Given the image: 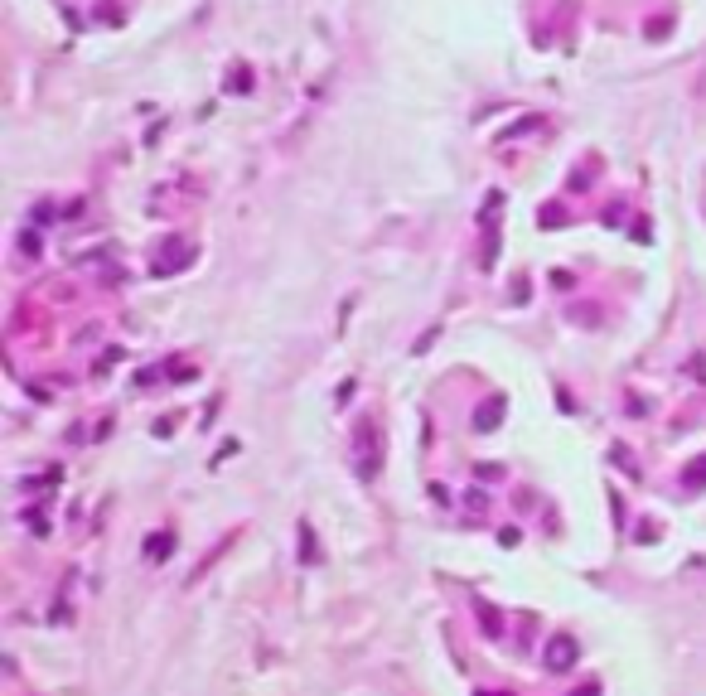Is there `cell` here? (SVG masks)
I'll return each instance as SVG.
<instances>
[{"label":"cell","mask_w":706,"mask_h":696,"mask_svg":"<svg viewBox=\"0 0 706 696\" xmlns=\"http://www.w3.org/2000/svg\"><path fill=\"white\" fill-rule=\"evenodd\" d=\"M353 460H358V474L363 479L378 474V426L373 421H358L353 426Z\"/></svg>","instance_id":"6da1fadb"},{"label":"cell","mask_w":706,"mask_h":696,"mask_svg":"<svg viewBox=\"0 0 706 696\" xmlns=\"http://www.w3.org/2000/svg\"><path fill=\"white\" fill-rule=\"evenodd\" d=\"M499 416H504V397H489L479 411H474V426H479V430H494V421H499Z\"/></svg>","instance_id":"7a4b0ae2"},{"label":"cell","mask_w":706,"mask_h":696,"mask_svg":"<svg viewBox=\"0 0 706 696\" xmlns=\"http://www.w3.org/2000/svg\"><path fill=\"white\" fill-rule=\"evenodd\" d=\"M184 257H189V247H184V242H165V257H160V271H175V266H179Z\"/></svg>","instance_id":"3957f363"},{"label":"cell","mask_w":706,"mask_h":696,"mask_svg":"<svg viewBox=\"0 0 706 696\" xmlns=\"http://www.w3.org/2000/svg\"><path fill=\"white\" fill-rule=\"evenodd\" d=\"M571 663V638H556L552 643V667H566Z\"/></svg>","instance_id":"277c9868"}]
</instances>
